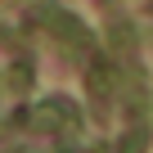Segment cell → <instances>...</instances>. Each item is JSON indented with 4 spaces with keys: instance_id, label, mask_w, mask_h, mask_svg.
I'll list each match as a JSON object with an SVG mask.
<instances>
[{
    "instance_id": "cell-1",
    "label": "cell",
    "mask_w": 153,
    "mask_h": 153,
    "mask_svg": "<svg viewBox=\"0 0 153 153\" xmlns=\"http://www.w3.org/2000/svg\"><path fill=\"white\" fill-rule=\"evenodd\" d=\"M27 18H32V23H41V32H45L63 54H72V59H86V54H90V32H86V23L76 18V14H68L63 5L36 0V5L27 9Z\"/></svg>"
},
{
    "instance_id": "cell-2",
    "label": "cell",
    "mask_w": 153,
    "mask_h": 153,
    "mask_svg": "<svg viewBox=\"0 0 153 153\" xmlns=\"http://www.w3.org/2000/svg\"><path fill=\"white\" fill-rule=\"evenodd\" d=\"M23 126L36 131V135H68V140H72L76 131H81V117H76L72 99L54 95V99H41L36 108H27V113H23Z\"/></svg>"
},
{
    "instance_id": "cell-3",
    "label": "cell",
    "mask_w": 153,
    "mask_h": 153,
    "mask_svg": "<svg viewBox=\"0 0 153 153\" xmlns=\"http://www.w3.org/2000/svg\"><path fill=\"white\" fill-rule=\"evenodd\" d=\"M86 90H90V99H95V113H108V104L117 99V63L113 59H90V68H86Z\"/></svg>"
},
{
    "instance_id": "cell-4",
    "label": "cell",
    "mask_w": 153,
    "mask_h": 153,
    "mask_svg": "<svg viewBox=\"0 0 153 153\" xmlns=\"http://www.w3.org/2000/svg\"><path fill=\"white\" fill-rule=\"evenodd\" d=\"M108 41H113V50H117V54H122L126 63L135 59V36H131V27H126V23H113V32H108Z\"/></svg>"
},
{
    "instance_id": "cell-5",
    "label": "cell",
    "mask_w": 153,
    "mask_h": 153,
    "mask_svg": "<svg viewBox=\"0 0 153 153\" xmlns=\"http://www.w3.org/2000/svg\"><path fill=\"white\" fill-rule=\"evenodd\" d=\"M9 90H14V95H27V90H32V63H27V59L9 63Z\"/></svg>"
},
{
    "instance_id": "cell-6",
    "label": "cell",
    "mask_w": 153,
    "mask_h": 153,
    "mask_svg": "<svg viewBox=\"0 0 153 153\" xmlns=\"http://www.w3.org/2000/svg\"><path fill=\"white\" fill-rule=\"evenodd\" d=\"M144 144H149V131H144V126H135V131H126L122 153H144Z\"/></svg>"
}]
</instances>
